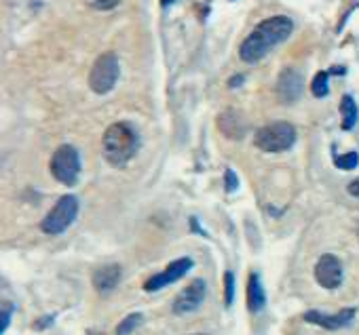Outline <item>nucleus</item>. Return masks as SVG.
<instances>
[{"mask_svg": "<svg viewBox=\"0 0 359 335\" xmlns=\"http://www.w3.org/2000/svg\"><path fill=\"white\" fill-rule=\"evenodd\" d=\"M123 270L118 264H106L93 272V287L97 293H110L118 287Z\"/></svg>", "mask_w": 359, "mask_h": 335, "instance_id": "nucleus-12", "label": "nucleus"}, {"mask_svg": "<svg viewBox=\"0 0 359 335\" xmlns=\"http://www.w3.org/2000/svg\"><path fill=\"white\" fill-rule=\"evenodd\" d=\"M169 3H173V0H161V5H163V7H167Z\"/></svg>", "mask_w": 359, "mask_h": 335, "instance_id": "nucleus-26", "label": "nucleus"}, {"mask_svg": "<svg viewBox=\"0 0 359 335\" xmlns=\"http://www.w3.org/2000/svg\"><path fill=\"white\" fill-rule=\"evenodd\" d=\"M224 184H226V192H229V194L235 192V190L239 188V178H237V173H235L233 169H226V171H224Z\"/></svg>", "mask_w": 359, "mask_h": 335, "instance_id": "nucleus-21", "label": "nucleus"}, {"mask_svg": "<svg viewBox=\"0 0 359 335\" xmlns=\"http://www.w3.org/2000/svg\"><path fill=\"white\" fill-rule=\"evenodd\" d=\"M224 301L226 306H233L235 301V274L231 270L224 274Z\"/></svg>", "mask_w": 359, "mask_h": 335, "instance_id": "nucleus-19", "label": "nucleus"}, {"mask_svg": "<svg viewBox=\"0 0 359 335\" xmlns=\"http://www.w3.org/2000/svg\"><path fill=\"white\" fill-rule=\"evenodd\" d=\"M49 169L62 186H68V188L76 186L79 176H81V156H79L76 148L70 143L60 145L51 156Z\"/></svg>", "mask_w": 359, "mask_h": 335, "instance_id": "nucleus-4", "label": "nucleus"}, {"mask_svg": "<svg viewBox=\"0 0 359 335\" xmlns=\"http://www.w3.org/2000/svg\"><path fill=\"white\" fill-rule=\"evenodd\" d=\"M264 306H266V293H264L260 274L252 272L250 280H248V308H250V312L258 314L264 310Z\"/></svg>", "mask_w": 359, "mask_h": 335, "instance_id": "nucleus-14", "label": "nucleus"}, {"mask_svg": "<svg viewBox=\"0 0 359 335\" xmlns=\"http://www.w3.org/2000/svg\"><path fill=\"white\" fill-rule=\"evenodd\" d=\"M76 215H79V199L72 194H66L45 215V220L41 222V230L45 234H64L74 224Z\"/></svg>", "mask_w": 359, "mask_h": 335, "instance_id": "nucleus-6", "label": "nucleus"}, {"mask_svg": "<svg viewBox=\"0 0 359 335\" xmlns=\"http://www.w3.org/2000/svg\"><path fill=\"white\" fill-rule=\"evenodd\" d=\"M346 190H348V194H351V197L359 199V178H357V180H353V182L348 184V188H346Z\"/></svg>", "mask_w": 359, "mask_h": 335, "instance_id": "nucleus-24", "label": "nucleus"}, {"mask_svg": "<svg viewBox=\"0 0 359 335\" xmlns=\"http://www.w3.org/2000/svg\"><path fill=\"white\" fill-rule=\"evenodd\" d=\"M304 89V78L296 68H285L277 80V97L281 104H294L300 99Z\"/></svg>", "mask_w": 359, "mask_h": 335, "instance_id": "nucleus-10", "label": "nucleus"}, {"mask_svg": "<svg viewBox=\"0 0 359 335\" xmlns=\"http://www.w3.org/2000/svg\"><path fill=\"white\" fill-rule=\"evenodd\" d=\"M296 127L290 122H271L264 124L256 131L254 135V143L258 150L269 152V154H277V152H285L296 143Z\"/></svg>", "mask_w": 359, "mask_h": 335, "instance_id": "nucleus-3", "label": "nucleus"}, {"mask_svg": "<svg viewBox=\"0 0 359 335\" xmlns=\"http://www.w3.org/2000/svg\"><path fill=\"white\" fill-rule=\"evenodd\" d=\"M357 236H359V226H357Z\"/></svg>", "mask_w": 359, "mask_h": 335, "instance_id": "nucleus-27", "label": "nucleus"}, {"mask_svg": "<svg viewBox=\"0 0 359 335\" xmlns=\"http://www.w3.org/2000/svg\"><path fill=\"white\" fill-rule=\"evenodd\" d=\"M218 129L222 135H226L229 139H241L248 131V124L243 120V116L235 110H226L224 114L218 116Z\"/></svg>", "mask_w": 359, "mask_h": 335, "instance_id": "nucleus-13", "label": "nucleus"}, {"mask_svg": "<svg viewBox=\"0 0 359 335\" xmlns=\"http://www.w3.org/2000/svg\"><path fill=\"white\" fill-rule=\"evenodd\" d=\"M334 162H336L338 169H342V171H353L355 166L359 164V154L357 152H346V154L336 156Z\"/></svg>", "mask_w": 359, "mask_h": 335, "instance_id": "nucleus-18", "label": "nucleus"}, {"mask_svg": "<svg viewBox=\"0 0 359 335\" xmlns=\"http://www.w3.org/2000/svg\"><path fill=\"white\" fill-rule=\"evenodd\" d=\"M294 32V22L285 15H275L264 22H260L252 34L241 43L239 47V57L245 64H256L264 59L275 47L285 43Z\"/></svg>", "mask_w": 359, "mask_h": 335, "instance_id": "nucleus-1", "label": "nucleus"}, {"mask_svg": "<svg viewBox=\"0 0 359 335\" xmlns=\"http://www.w3.org/2000/svg\"><path fill=\"white\" fill-rule=\"evenodd\" d=\"M140 137L129 122H112L102 137L104 158L112 166H125L137 152Z\"/></svg>", "mask_w": 359, "mask_h": 335, "instance_id": "nucleus-2", "label": "nucleus"}, {"mask_svg": "<svg viewBox=\"0 0 359 335\" xmlns=\"http://www.w3.org/2000/svg\"><path fill=\"white\" fill-rule=\"evenodd\" d=\"M205 295H208V285L203 278H195L187 289H182L177 293L175 301H173V312L177 316L182 314H191L195 310L201 308V304L205 301Z\"/></svg>", "mask_w": 359, "mask_h": 335, "instance_id": "nucleus-7", "label": "nucleus"}, {"mask_svg": "<svg viewBox=\"0 0 359 335\" xmlns=\"http://www.w3.org/2000/svg\"><path fill=\"white\" fill-rule=\"evenodd\" d=\"M193 266H195L193 257H180V259L171 262L163 272H158V274L150 276V278L144 283V291H148V293H152V291H161L163 287H167V285H171V283H175V280L182 278V276H184Z\"/></svg>", "mask_w": 359, "mask_h": 335, "instance_id": "nucleus-8", "label": "nucleus"}, {"mask_svg": "<svg viewBox=\"0 0 359 335\" xmlns=\"http://www.w3.org/2000/svg\"><path fill=\"white\" fill-rule=\"evenodd\" d=\"M142 320H144V316H142L140 312H133V314L125 316V318L118 322V327H116V335H131V333L142 325Z\"/></svg>", "mask_w": 359, "mask_h": 335, "instance_id": "nucleus-16", "label": "nucleus"}, {"mask_svg": "<svg viewBox=\"0 0 359 335\" xmlns=\"http://www.w3.org/2000/svg\"><path fill=\"white\" fill-rule=\"evenodd\" d=\"M342 262L332 255V253H323L317 264H315V278L317 283L327 289V291H334L342 285Z\"/></svg>", "mask_w": 359, "mask_h": 335, "instance_id": "nucleus-9", "label": "nucleus"}, {"mask_svg": "<svg viewBox=\"0 0 359 335\" xmlns=\"http://www.w3.org/2000/svg\"><path fill=\"white\" fill-rule=\"evenodd\" d=\"M243 83V76L239 74V76H235V78H231V83H229V87H237V85H241Z\"/></svg>", "mask_w": 359, "mask_h": 335, "instance_id": "nucleus-25", "label": "nucleus"}, {"mask_svg": "<svg viewBox=\"0 0 359 335\" xmlns=\"http://www.w3.org/2000/svg\"><path fill=\"white\" fill-rule=\"evenodd\" d=\"M118 3H121V0H91L93 9H97V11H110V9H114Z\"/></svg>", "mask_w": 359, "mask_h": 335, "instance_id": "nucleus-22", "label": "nucleus"}, {"mask_svg": "<svg viewBox=\"0 0 359 335\" xmlns=\"http://www.w3.org/2000/svg\"><path fill=\"white\" fill-rule=\"evenodd\" d=\"M327 80H330V72H317L315 78H313V83H311V93L315 97H325L330 93Z\"/></svg>", "mask_w": 359, "mask_h": 335, "instance_id": "nucleus-17", "label": "nucleus"}, {"mask_svg": "<svg viewBox=\"0 0 359 335\" xmlns=\"http://www.w3.org/2000/svg\"><path fill=\"white\" fill-rule=\"evenodd\" d=\"M340 114H342V129L351 131L357 124V118H359V108H357V104H355V99L351 95H342Z\"/></svg>", "mask_w": 359, "mask_h": 335, "instance_id": "nucleus-15", "label": "nucleus"}, {"mask_svg": "<svg viewBox=\"0 0 359 335\" xmlns=\"http://www.w3.org/2000/svg\"><path fill=\"white\" fill-rule=\"evenodd\" d=\"M13 304H5L3 306V316H0V335H3L7 329H9V325H11V316H13Z\"/></svg>", "mask_w": 359, "mask_h": 335, "instance_id": "nucleus-20", "label": "nucleus"}, {"mask_svg": "<svg viewBox=\"0 0 359 335\" xmlns=\"http://www.w3.org/2000/svg\"><path fill=\"white\" fill-rule=\"evenodd\" d=\"M121 76V62L114 53H104L95 59L89 72V87L97 95H106L114 89Z\"/></svg>", "mask_w": 359, "mask_h": 335, "instance_id": "nucleus-5", "label": "nucleus"}, {"mask_svg": "<svg viewBox=\"0 0 359 335\" xmlns=\"http://www.w3.org/2000/svg\"><path fill=\"white\" fill-rule=\"evenodd\" d=\"M53 320H55V316H43V318H39L36 322H34V329H39V331H43V329H47L49 325H53Z\"/></svg>", "mask_w": 359, "mask_h": 335, "instance_id": "nucleus-23", "label": "nucleus"}, {"mask_svg": "<svg viewBox=\"0 0 359 335\" xmlns=\"http://www.w3.org/2000/svg\"><path fill=\"white\" fill-rule=\"evenodd\" d=\"M357 310L355 308H344L336 314H323L319 310H309L304 312V320L311 322V325H317V327H323L327 331H336V329H342V327H348L355 318Z\"/></svg>", "mask_w": 359, "mask_h": 335, "instance_id": "nucleus-11", "label": "nucleus"}]
</instances>
